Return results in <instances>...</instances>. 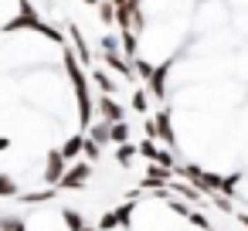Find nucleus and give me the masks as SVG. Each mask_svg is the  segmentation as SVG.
<instances>
[{"label": "nucleus", "instance_id": "f257e3e1", "mask_svg": "<svg viewBox=\"0 0 248 231\" xmlns=\"http://www.w3.org/2000/svg\"><path fill=\"white\" fill-rule=\"evenodd\" d=\"M62 62H65L68 82H72V89H75V102H78V126H82V129H89V126H92V116H95L92 92H89V85H92V78H89V65H82V58L75 55V48H72V45H65V48H62Z\"/></svg>", "mask_w": 248, "mask_h": 231}, {"label": "nucleus", "instance_id": "f03ea898", "mask_svg": "<svg viewBox=\"0 0 248 231\" xmlns=\"http://www.w3.org/2000/svg\"><path fill=\"white\" fill-rule=\"evenodd\" d=\"M38 24H41L38 7L31 4V0H21L17 17H14V21H7V24H4V31H7V34H14V31H38Z\"/></svg>", "mask_w": 248, "mask_h": 231}, {"label": "nucleus", "instance_id": "7ed1b4c3", "mask_svg": "<svg viewBox=\"0 0 248 231\" xmlns=\"http://www.w3.org/2000/svg\"><path fill=\"white\" fill-rule=\"evenodd\" d=\"M92 177V163L82 156V160H75L68 170H65V177H62V190H85V180Z\"/></svg>", "mask_w": 248, "mask_h": 231}, {"label": "nucleus", "instance_id": "20e7f679", "mask_svg": "<svg viewBox=\"0 0 248 231\" xmlns=\"http://www.w3.org/2000/svg\"><path fill=\"white\" fill-rule=\"evenodd\" d=\"M177 177V170L173 167H160V163H150L146 167V177L140 180V190H163V187H170V180Z\"/></svg>", "mask_w": 248, "mask_h": 231}, {"label": "nucleus", "instance_id": "39448f33", "mask_svg": "<svg viewBox=\"0 0 248 231\" xmlns=\"http://www.w3.org/2000/svg\"><path fill=\"white\" fill-rule=\"evenodd\" d=\"M65 170H68L65 153H62V150H48V163H45V184H48V187H58V184H62V177H65Z\"/></svg>", "mask_w": 248, "mask_h": 231}, {"label": "nucleus", "instance_id": "423d86ee", "mask_svg": "<svg viewBox=\"0 0 248 231\" xmlns=\"http://www.w3.org/2000/svg\"><path fill=\"white\" fill-rule=\"evenodd\" d=\"M167 75H170V62H163V65H156L153 68V75L146 78V92L160 102V99H167Z\"/></svg>", "mask_w": 248, "mask_h": 231}, {"label": "nucleus", "instance_id": "0eeeda50", "mask_svg": "<svg viewBox=\"0 0 248 231\" xmlns=\"http://www.w3.org/2000/svg\"><path fill=\"white\" fill-rule=\"evenodd\" d=\"M95 112L102 116V119H109V123H119V119H126V109L112 99V95H106L102 92V99H95Z\"/></svg>", "mask_w": 248, "mask_h": 231}, {"label": "nucleus", "instance_id": "6e6552de", "mask_svg": "<svg viewBox=\"0 0 248 231\" xmlns=\"http://www.w3.org/2000/svg\"><path fill=\"white\" fill-rule=\"evenodd\" d=\"M153 119H156V139H160L167 150H173V146H177V136H173V126H170V112L160 109Z\"/></svg>", "mask_w": 248, "mask_h": 231}, {"label": "nucleus", "instance_id": "1a4fd4ad", "mask_svg": "<svg viewBox=\"0 0 248 231\" xmlns=\"http://www.w3.org/2000/svg\"><path fill=\"white\" fill-rule=\"evenodd\" d=\"M68 38H72V45H75V55L82 58V65H92V51H89L85 34H82V28H78V24H68Z\"/></svg>", "mask_w": 248, "mask_h": 231}, {"label": "nucleus", "instance_id": "9d476101", "mask_svg": "<svg viewBox=\"0 0 248 231\" xmlns=\"http://www.w3.org/2000/svg\"><path fill=\"white\" fill-rule=\"evenodd\" d=\"M62 153H65V160H68V163L82 160V153H85V136H82V133L68 136V139H65V146H62Z\"/></svg>", "mask_w": 248, "mask_h": 231}, {"label": "nucleus", "instance_id": "9b49d317", "mask_svg": "<svg viewBox=\"0 0 248 231\" xmlns=\"http://www.w3.org/2000/svg\"><path fill=\"white\" fill-rule=\"evenodd\" d=\"M85 133H89L92 139H99L102 146H106V143H112V123H109V119H102V116H99V123H92Z\"/></svg>", "mask_w": 248, "mask_h": 231}, {"label": "nucleus", "instance_id": "f8f14e48", "mask_svg": "<svg viewBox=\"0 0 248 231\" xmlns=\"http://www.w3.org/2000/svg\"><path fill=\"white\" fill-rule=\"evenodd\" d=\"M89 78H92V85H95V89H102L106 95H112V92H116V82L109 78V72H106V68H89Z\"/></svg>", "mask_w": 248, "mask_h": 231}, {"label": "nucleus", "instance_id": "ddd939ff", "mask_svg": "<svg viewBox=\"0 0 248 231\" xmlns=\"http://www.w3.org/2000/svg\"><path fill=\"white\" fill-rule=\"evenodd\" d=\"M140 153V146H133V143H119L116 146V163L119 167H133V156Z\"/></svg>", "mask_w": 248, "mask_h": 231}, {"label": "nucleus", "instance_id": "4468645a", "mask_svg": "<svg viewBox=\"0 0 248 231\" xmlns=\"http://www.w3.org/2000/svg\"><path fill=\"white\" fill-rule=\"evenodd\" d=\"M62 221H65L68 231H82V228H85V217H82L75 207H62Z\"/></svg>", "mask_w": 248, "mask_h": 231}, {"label": "nucleus", "instance_id": "2eb2a0df", "mask_svg": "<svg viewBox=\"0 0 248 231\" xmlns=\"http://www.w3.org/2000/svg\"><path fill=\"white\" fill-rule=\"evenodd\" d=\"M136 38H140L136 31H119V41H123V55H126L129 62L136 58V48H140V45H136Z\"/></svg>", "mask_w": 248, "mask_h": 231}, {"label": "nucleus", "instance_id": "dca6fc26", "mask_svg": "<svg viewBox=\"0 0 248 231\" xmlns=\"http://www.w3.org/2000/svg\"><path fill=\"white\" fill-rule=\"evenodd\" d=\"M170 194H177V197H184V200H197V197H201V190H197L194 184H177V180H170Z\"/></svg>", "mask_w": 248, "mask_h": 231}, {"label": "nucleus", "instance_id": "f3484780", "mask_svg": "<svg viewBox=\"0 0 248 231\" xmlns=\"http://www.w3.org/2000/svg\"><path fill=\"white\" fill-rule=\"evenodd\" d=\"M133 211H136V200H133V197H129L126 204H119V207H116V217H119V228H126V231H129V224H133Z\"/></svg>", "mask_w": 248, "mask_h": 231}, {"label": "nucleus", "instance_id": "a211bd4d", "mask_svg": "<svg viewBox=\"0 0 248 231\" xmlns=\"http://www.w3.org/2000/svg\"><path fill=\"white\" fill-rule=\"evenodd\" d=\"M82 156H85L89 163H99V160H102V143H99V139H92L89 133H85V153H82Z\"/></svg>", "mask_w": 248, "mask_h": 231}, {"label": "nucleus", "instance_id": "6ab92c4d", "mask_svg": "<svg viewBox=\"0 0 248 231\" xmlns=\"http://www.w3.org/2000/svg\"><path fill=\"white\" fill-rule=\"evenodd\" d=\"M99 24H106V28L116 24V4H112V0H102V4H99Z\"/></svg>", "mask_w": 248, "mask_h": 231}, {"label": "nucleus", "instance_id": "aec40b11", "mask_svg": "<svg viewBox=\"0 0 248 231\" xmlns=\"http://www.w3.org/2000/svg\"><path fill=\"white\" fill-rule=\"evenodd\" d=\"M38 34H45V38H51V41H55V45H62V48L68 45V41H65V34H62L58 28H51V24H45V21L38 24Z\"/></svg>", "mask_w": 248, "mask_h": 231}, {"label": "nucleus", "instance_id": "412c9836", "mask_svg": "<svg viewBox=\"0 0 248 231\" xmlns=\"http://www.w3.org/2000/svg\"><path fill=\"white\" fill-rule=\"evenodd\" d=\"M150 99H153V95H150L146 89H136V95H133V102H129V106H133L136 112H150Z\"/></svg>", "mask_w": 248, "mask_h": 231}, {"label": "nucleus", "instance_id": "4be33fe9", "mask_svg": "<svg viewBox=\"0 0 248 231\" xmlns=\"http://www.w3.org/2000/svg\"><path fill=\"white\" fill-rule=\"evenodd\" d=\"M51 197H55V187H48V190H34V194H21L24 204H45V200H51Z\"/></svg>", "mask_w": 248, "mask_h": 231}, {"label": "nucleus", "instance_id": "5701e85b", "mask_svg": "<svg viewBox=\"0 0 248 231\" xmlns=\"http://www.w3.org/2000/svg\"><path fill=\"white\" fill-rule=\"evenodd\" d=\"M112 143H116V146H119V143H129V126H126V119L112 123Z\"/></svg>", "mask_w": 248, "mask_h": 231}, {"label": "nucleus", "instance_id": "b1692460", "mask_svg": "<svg viewBox=\"0 0 248 231\" xmlns=\"http://www.w3.org/2000/svg\"><path fill=\"white\" fill-rule=\"evenodd\" d=\"M0 197H17V180L7 173H0Z\"/></svg>", "mask_w": 248, "mask_h": 231}, {"label": "nucleus", "instance_id": "393cba45", "mask_svg": "<svg viewBox=\"0 0 248 231\" xmlns=\"http://www.w3.org/2000/svg\"><path fill=\"white\" fill-rule=\"evenodd\" d=\"M167 207H170L173 214H180V217H190V204H187L184 197H170V200H167Z\"/></svg>", "mask_w": 248, "mask_h": 231}, {"label": "nucleus", "instance_id": "a878e982", "mask_svg": "<svg viewBox=\"0 0 248 231\" xmlns=\"http://www.w3.org/2000/svg\"><path fill=\"white\" fill-rule=\"evenodd\" d=\"M201 173H204V170H201V167H194V163H184V167H177V177H184V180H190V184H194Z\"/></svg>", "mask_w": 248, "mask_h": 231}, {"label": "nucleus", "instance_id": "bb28decb", "mask_svg": "<svg viewBox=\"0 0 248 231\" xmlns=\"http://www.w3.org/2000/svg\"><path fill=\"white\" fill-rule=\"evenodd\" d=\"M211 204H214L217 211H224V214H231V211H234V207H231V197H228V194H221V190H217V194H211Z\"/></svg>", "mask_w": 248, "mask_h": 231}, {"label": "nucleus", "instance_id": "cd10ccee", "mask_svg": "<svg viewBox=\"0 0 248 231\" xmlns=\"http://www.w3.org/2000/svg\"><path fill=\"white\" fill-rule=\"evenodd\" d=\"M156 150H160V146H156V139H150V136L140 143V156H146V160H156Z\"/></svg>", "mask_w": 248, "mask_h": 231}, {"label": "nucleus", "instance_id": "c85d7f7f", "mask_svg": "<svg viewBox=\"0 0 248 231\" xmlns=\"http://www.w3.org/2000/svg\"><path fill=\"white\" fill-rule=\"evenodd\" d=\"M0 231H28V224L17 217H0Z\"/></svg>", "mask_w": 248, "mask_h": 231}, {"label": "nucleus", "instance_id": "c756f323", "mask_svg": "<svg viewBox=\"0 0 248 231\" xmlns=\"http://www.w3.org/2000/svg\"><path fill=\"white\" fill-rule=\"evenodd\" d=\"M150 163H160V167H173V170H177V163H173V153H170V150H163V146L156 150V160H150Z\"/></svg>", "mask_w": 248, "mask_h": 231}, {"label": "nucleus", "instance_id": "7c9ffc66", "mask_svg": "<svg viewBox=\"0 0 248 231\" xmlns=\"http://www.w3.org/2000/svg\"><path fill=\"white\" fill-rule=\"evenodd\" d=\"M238 180H241V173H231V177H224V184H221V194L234 197V190H238Z\"/></svg>", "mask_w": 248, "mask_h": 231}, {"label": "nucleus", "instance_id": "2f4dec72", "mask_svg": "<svg viewBox=\"0 0 248 231\" xmlns=\"http://www.w3.org/2000/svg\"><path fill=\"white\" fill-rule=\"evenodd\" d=\"M99 45H102V51H119V48H123V41H119V34H106V38H102Z\"/></svg>", "mask_w": 248, "mask_h": 231}, {"label": "nucleus", "instance_id": "473e14b6", "mask_svg": "<svg viewBox=\"0 0 248 231\" xmlns=\"http://www.w3.org/2000/svg\"><path fill=\"white\" fill-rule=\"evenodd\" d=\"M112 228H119V217H116V211L102 214V221H99V231H112Z\"/></svg>", "mask_w": 248, "mask_h": 231}, {"label": "nucleus", "instance_id": "72a5a7b5", "mask_svg": "<svg viewBox=\"0 0 248 231\" xmlns=\"http://www.w3.org/2000/svg\"><path fill=\"white\" fill-rule=\"evenodd\" d=\"M187 221H190L194 228H204V231H211V224H207V217H204L201 211H190V217H187Z\"/></svg>", "mask_w": 248, "mask_h": 231}, {"label": "nucleus", "instance_id": "f704fd0d", "mask_svg": "<svg viewBox=\"0 0 248 231\" xmlns=\"http://www.w3.org/2000/svg\"><path fill=\"white\" fill-rule=\"evenodd\" d=\"M7 146H11V139H7V136H0V150H7Z\"/></svg>", "mask_w": 248, "mask_h": 231}, {"label": "nucleus", "instance_id": "c9c22d12", "mask_svg": "<svg viewBox=\"0 0 248 231\" xmlns=\"http://www.w3.org/2000/svg\"><path fill=\"white\" fill-rule=\"evenodd\" d=\"M82 4H89V7H99V4H102V0H82Z\"/></svg>", "mask_w": 248, "mask_h": 231}, {"label": "nucleus", "instance_id": "e433bc0d", "mask_svg": "<svg viewBox=\"0 0 248 231\" xmlns=\"http://www.w3.org/2000/svg\"><path fill=\"white\" fill-rule=\"evenodd\" d=\"M112 4H116V7H119V4H129V0H112Z\"/></svg>", "mask_w": 248, "mask_h": 231}, {"label": "nucleus", "instance_id": "4c0bfd02", "mask_svg": "<svg viewBox=\"0 0 248 231\" xmlns=\"http://www.w3.org/2000/svg\"><path fill=\"white\" fill-rule=\"evenodd\" d=\"M82 231H99V228H89V224H85V228H82Z\"/></svg>", "mask_w": 248, "mask_h": 231}]
</instances>
